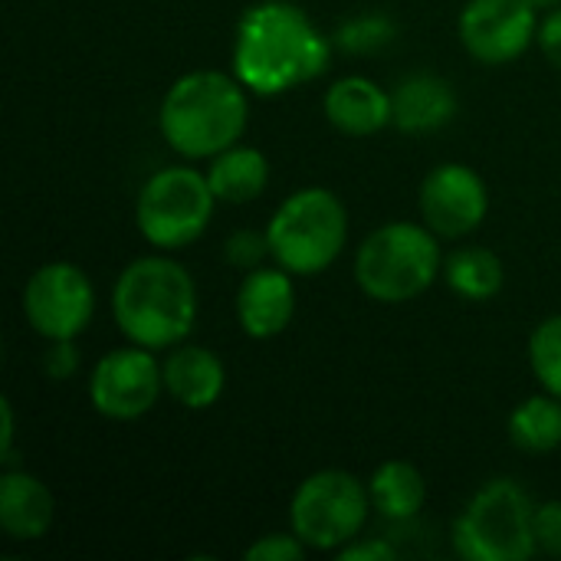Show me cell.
<instances>
[{
  "mask_svg": "<svg viewBox=\"0 0 561 561\" xmlns=\"http://www.w3.org/2000/svg\"><path fill=\"white\" fill-rule=\"evenodd\" d=\"M332 59L329 36L289 0H260L243 10L233 33V76L256 95H283L322 76Z\"/></svg>",
  "mask_w": 561,
  "mask_h": 561,
  "instance_id": "obj_1",
  "label": "cell"
},
{
  "mask_svg": "<svg viewBox=\"0 0 561 561\" xmlns=\"http://www.w3.org/2000/svg\"><path fill=\"white\" fill-rule=\"evenodd\" d=\"M112 316L131 345L151 352L174 348L197 322L194 276L171 256H138L115 279Z\"/></svg>",
  "mask_w": 561,
  "mask_h": 561,
  "instance_id": "obj_2",
  "label": "cell"
},
{
  "mask_svg": "<svg viewBox=\"0 0 561 561\" xmlns=\"http://www.w3.org/2000/svg\"><path fill=\"white\" fill-rule=\"evenodd\" d=\"M247 85L217 69L184 72L171 82L158 108L161 138L187 161H204L237 145L247 131Z\"/></svg>",
  "mask_w": 561,
  "mask_h": 561,
  "instance_id": "obj_3",
  "label": "cell"
},
{
  "mask_svg": "<svg viewBox=\"0 0 561 561\" xmlns=\"http://www.w3.org/2000/svg\"><path fill=\"white\" fill-rule=\"evenodd\" d=\"M437 276H444V250L427 224H385L371 230L355 253V283L381 306L417 299Z\"/></svg>",
  "mask_w": 561,
  "mask_h": 561,
  "instance_id": "obj_4",
  "label": "cell"
},
{
  "mask_svg": "<svg viewBox=\"0 0 561 561\" xmlns=\"http://www.w3.org/2000/svg\"><path fill=\"white\" fill-rule=\"evenodd\" d=\"M270 256L293 276L325 273L345 250L348 210L329 187H302L289 194L266 224Z\"/></svg>",
  "mask_w": 561,
  "mask_h": 561,
  "instance_id": "obj_5",
  "label": "cell"
},
{
  "mask_svg": "<svg viewBox=\"0 0 561 561\" xmlns=\"http://www.w3.org/2000/svg\"><path fill=\"white\" fill-rule=\"evenodd\" d=\"M454 549L467 561H526L536 546V506L513 480L480 486L454 523Z\"/></svg>",
  "mask_w": 561,
  "mask_h": 561,
  "instance_id": "obj_6",
  "label": "cell"
},
{
  "mask_svg": "<svg viewBox=\"0 0 561 561\" xmlns=\"http://www.w3.org/2000/svg\"><path fill=\"white\" fill-rule=\"evenodd\" d=\"M217 197L210 181L197 168L171 164L154 171L135 201L138 233L158 250H181L201 240L214 217Z\"/></svg>",
  "mask_w": 561,
  "mask_h": 561,
  "instance_id": "obj_7",
  "label": "cell"
},
{
  "mask_svg": "<svg viewBox=\"0 0 561 561\" xmlns=\"http://www.w3.org/2000/svg\"><path fill=\"white\" fill-rule=\"evenodd\" d=\"M371 493L348 470L309 473L289 503V529L316 552H339L362 536L368 523Z\"/></svg>",
  "mask_w": 561,
  "mask_h": 561,
  "instance_id": "obj_8",
  "label": "cell"
},
{
  "mask_svg": "<svg viewBox=\"0 0 561 561\" xmlns=\"http://www.w3.org/2000/svg\"><path fill=\"white\" fill-rule=\"evenodd\" d=\"M23 316L46 342L79 339L95 316V289L82 266L69 260L43 263L23 286Z\"/></svg>",
  "mask_w": 561,
  "mask_h": 561,
  "instance_id": "obj_9",
  "label": "cell"
},
{
  "mask_svg": "<svg viewBox=\"0 0 561 561\" xmlns=\"http://www.w3.org/2000/svg\"><path fill=\"white\" fill-rule=\"evenodd\" d=\"M164 391V375L151 348L125 345L102 355L89 375V401L108 421L145 417Z\"/></svg>",
  "mask_w": 561,
  "mask_h": 561,
  "instance_id": "obj_10",
  "label": "cell"
},
{
  "mask_svg": "<svg viewBox=\"0 0 561 561\" xmlns=\"http://www.w3.org/2000/svg\"><path fill=\"white\" fill-rule=\"evenodd\" d=\"M457 30L477 62L506 66L536 43L539 16L529 0H467Z\"/></svg>",
  "mask_w": 561,
  "mask_h": 561,
  "instance_id": "obj_11",
  "label": "cell"
},
{
  "mask_svg": "<svg viewBox=\"0 0 561 561\" xmlns=\"http://www.w3.org/2000/svg\"><path fill=\"white\" fill-rule=\"evenodd\" d=\"M417 207H421V220L440 240H463L486 220L490 191L486 181L470 164L447 161L424 174L417 191Z\"/></svg>",
  "mask_w": 561,
  "mask_h": 561,
  "instance_id": "obj_12",
  "label": "cell"
},
{
  "mask_svg": "<svg viewBox=\"0 0 561 561\" xmlns=\"http://www.w3.org/2000/svg\"><path fill=\"white\" fill-rule=\"evenodd\" d=\"M237 322L250 339H276L289 329L296 316V283L293 273L283 266H256L240 279L237 299Z\"/></svg>",
  "mask_w": 561,
  "mask_h": 561,
  "instance_id": "obj_13",
  "label": "cell"
},
{
  "mask_svg": "<svg viewBox=\"0 0 561 561\" xmlns=\"http://www.w3.org/2000/svg\"><path fill=\"white\" fill-rule=\"evenodd\" d=\"M322 108L329 125L352 138H368L391 125V92L368 76L335 79L325 89Z\"/></svg>",
  "mask_w": 561,
  "mask_h": 561,
  "instance_id": "obj_14",
  "label": "cell"
},
{
  "mask_svg": "<svg viewBox=\"0 0 561 561\" xmlns=\"http://www.w3.org/2000/svg\"><path fill=\"white\" fill-rule=\"evenodd\" d=\"M164 391L187 411H207L224 398L227 368L204 345H174L161 362Z\"/></svg>",
  "mask_w": 561,
  "mask_h": 561,
  "instance_id": "obj_15",
  "label": "cell"
},
{
  "mask_svg": "<svg viewBox=\"0 0 561 561\" xmlns=\"http://www.w3.org/2000/svg\"><path fill=\"white\" fill-rule=\"evenodd\" d=\"M53 519H56L53 490L39 477L7 467L0 480V529L13 542H36L49 533Z\"/></svg>",
  "mask_w": 561,
  "mask_h": 561,
  "instance_id": "obj_16",
  "label": "cell"
},
{
  "mask_svg": "<svg viewBox=\"0 0 561 561\" xmlns=\"http://www.w3.org/2000/svg\"><path fill=\"white\" fill-rule=\"evenodd\" d=\"M457 115L454 85L434 72H414L391 92V125L408 135L444 128Z\"/></svg>",
  "mask_w": 561,
  "mask_h": 561,
  "instance_id": "obj_17",
  "label": "cell"
},
{
  "mask_svg": "<svg viewBox=\"0 0 561 561\" xmlns=\"http://www.w3.org/2000/svg\"><path fill=\"white\" fill-rule=\"evenodd\" d=\"M207 181L217 201L224 204H250L270 184V161L253 145H230L227 151L210 158Z\"/></svg>",
  "mask_w": 561,
  "mask_h": 561,
  "instance_id": "obj_18",
  "label": "cell"
},
{
  "mask_svg": "<svg viewBox=\"0 0 561 561\" xmlns=\"http://www.w3.org/2000/svg\"><path fill=\"white\" fill-rule=\"evenodd\" d=\"M368 493H371V506L391 519V523H408L424 510L427 500V483L424 473L408 463V460H385L371 480H368Z\"/></svg>",
  "mask_w": 561,
  "mask_h": 561,
  "instance_id": "obj_19",
  "label": "cell"
},
{
  "mask_svg": "<svg viewBox=\"0 0 561 561\" xmlns=\"http://www.w3.org/2000/svg\"><path fill=\"white\" fill-rule=\"evenodd\" d=\"M444 279L457 296L470 302H486L503 289L506 270L503 260L486 247H457L444 256Z\"/></svg>",
  "mask_w": 561,
  "mask_h": 561,
  "instance_id": "obj_20",
  "label": "cell"
},
{
  "mask_svg": "<svg viewBox=\"0 0 561 561\" xmlns=\"http://www.w3.org/2000/svg\"><path fill=\"white\" fill-rule=\"evenodd\" d=\"M510 440L523 454H552L561 447V398L542 391L516 404L510 414Z\"/></svg>",
  "mask_w": 561,
  "mask_h": 561,
  "instance_id": "obj_21",
  "label": "cell"
},
{
  "mask_svg": "<svg viewBox=\"0 0 561 561\" xmlns=\"http://www.w3.org/2000/svg\"><path fill=\"white\" fill-rule=\"evenodd\" d=\"M529 365L542 391L561 398V312L542 319L529 335Z\"/></svg>",
  "mask_w": 561,
  "mask_h": 561,
  "instance_id": "obj_22",
  "label": "cell"
},
{
  "mask_svg": "<svg viewBox=\"0 0 561 561\" xmlns=\"http://www.w3.org/2000/svg\"><path fill=\"white\" fill-rule=\"evenodd\" d=\"M394 36V26L385 16H362L352 20L339 30V39L345 49L352 53H365V49H378L381 43H388Z\"/></svg>",
  "mask_w": 561,
  "mask_h": 561,
  "instance_id": "obj_23",
  "label": "cell"
},
{
  "mask_svg": "<svg viewBox=\"0 0 561 561\" xmlns=\"http://www.w3.org/2000/svg\"><path fill=\"white\" fill-rule=\"evenodd\" d=\"M309 552V546L289 529V533H270L263 539H256L247 549V561H302Z\"/></svg>",
  "mask_w": 561,
  "mask_h": 561,
  "instance_id": "obj_24",
  "label": "cell"
},
{
  "mask_svg": "<svg viewBox=\"0 0 561 561\" xmlns=\"http://www.w3.org/2000/svg\"><path fill=\"white\" fill-rule=\"evenodd\" d=\"M266 253H270V240H266V233H256V230H237L227 237V247H224L227 263L237 270H247V273L256 270Z\"/></svg>",
  "mask_w": 561,
  "mask_h": 561,
  "instance_id": "obj_25",
  "label": "cell"
},
{
  "mask_svg": "<svg viewBox=\"0 0 561 561\" xmlns=\"http://www.w3.org/2000/svg\"><path fill=\"white\" fill-rule=\"evenodd\" d=\"M536 546L546 556H559L561 559V503H542L536 506Z\"/></svg>",
  "mask_w": 561,
  "mask_h": 561,
  "instance_id": "obj_26",
  "label": "cell"
},
{
  "mask_svg": "<svg viewBox=\"0 0 561 561\" xmlns=\"http://www.w3.org/2000/svg\"><path fill=\"white\" fill-rule=\"evenodd\" d=\"M394 559V546L385 542V539H371V542H362V539H352L348 546L339 549V561H391Z\"/></svg>",
  "mask_w": 561,
  "mask_h": 561,
  "instance_id": "obj_27",
  "label": "cell"
},
{
  "mask_svg": "<svg viewBox=\"0 0 561 561\" xmlns=\"http://www.w3.org/2000/svg\"><path fill=\"white\" fill-rule=\"evenodd\" d=\"M536 43L542 46V53H546V59L561 69V7H556L542 23H539V36H536Z\"/></svg>",
  "mask_w": 561,
  "mask_h": 561,
  "instance_id": "obj_28",
  "label": "cell"
},
{
  "mask_svg": "<svg viewBox=\"0 0 561 561\" xmlns=\"http://www.w3.org/2000/svg\"><path fill=\"white\" fill-rule=\"evenodd\" d=\"M76 365H79V358L72 352V342H49V352H46V371H49V378L66 381L76 371Z\"/></svg>",
  "mask_w": 561,
  "mask_h": 561,
  "instance_id": "obj_29",
  "label": "cell"
},
{
  "mask_svg": "<svg viewBox=\"0 0 561 561\" xmlns=\"http://www.w3.org/2000/svg\"><path fill=\"white\" fill-rule=\"evenodd\" d=\"M0 417H3V427H0V463L10 467L13 463V437H16V421H13V401L10 398L0 401Z\"/></svg>",
  "mask_w": 561,
  "mask_h": 561,
  "instance_id": "obj_30",
  "label": "cell"
},
{
  "mask_svg": "<svg viewBox=\"0 0 561 561\" xmlns=\"http://www.w3.org/2000/svg\"><path fill=\"white\" fill-rule=\"evenodd\" d=\"M529 3H533L536 10H542V7H552V10H556V7H561V0H529Z\"/></svg>",
  "mask_w": 561,
  "mask_h": 561,
  "instance_id": "obj_31",
  "label": "cell"
}]
</instances>
